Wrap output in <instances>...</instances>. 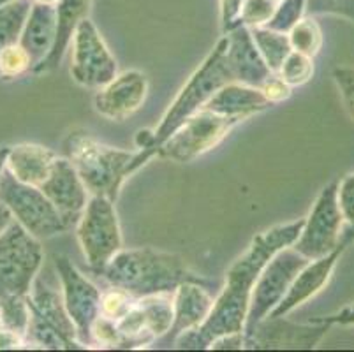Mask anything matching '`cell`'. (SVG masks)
I'll return each mask as SVG.
<instances>
[{
	"mask_svg": "<svg viewBox=\"0 0 354 352\" xmlns=\"http://www.w3.org/2000/svg\"><path fill=\"white\" fill-rule=\"evenodd\" d=\"M277 74H281L282 80L286 83H289L292 89L305 85L314 76V58L292 50L284 60V64H282L281 71Z\"/></svg>",
	"mask_w": 354,
	"mask_h": 352,
	"instance_id": "4316f807",
	"label": "cell"
},
{
	"mask_svg": "<svg viewBox=\"0 0 354 352\" xmlns=\"http://www.w3.org/2000/svg\"><path fill=\"white\" fill-rule=\"evenodd\" d=\"M0 201L11 210L18 224L39 240H48L69 229L62 213L39 187L21 183L8 169L0 178Z\"/></svg>",
	"mask_w": 354,
	"mask_h": 352,
	"instance_id": "52a82bcc",
	"label": "cell"
},
{
	"mask_svg": "<svg viewBox=\"0 0 354 352\" xmlns=\"http://www.w3.org/2000/svg\"><path fill=\"white\" fill-rule=\"evenodd\" d=\"M279 0H245L240 12V25L249 28L266 27L273 18Z\"/></svg>",
	"mask_w": 354,
	"mask_h": 352,
	"instance_id": "4dcf8cb0",
	"label": "cell"
},
{
	"mask_svg": "<svg viewBox=\"0 0 354 352\" xmlns=\"http://www.w3.org/2000/svg\"><path fill=\"white\" fill-rule=\"evenodd\" d=\"M64 154L78 171L90 196L117 201L122 183L131 174L136 151L120 150L95 141L86 132H73L64 143Z\"/></svg>",
	"mask_w": 354,
	"mask_h": 352,
	"instance_id": "277c9868",
	"label": "cell"
},
{
	"mask_svg": "<svg viewBox=\"0 0 354 352\" xmlns=\"http://www.w3.org/2000/svg\"><path fill=\"white\" fill-rule=\"evenodd\" d=\"M240 122L238 118H227L208 109H201L183 122L160 145L156 157L175 163H191L221 145Z\"/></svg>",
	"mask_w": 354,
	"mask_h": 352,
	"instance_id": "9c48e42d",
	"label": "cell"
},
{
	"mask_svg": "<svg viewBox=\"0 0 354 352\" xmlns=\"http://www.w3.org/2000/svg\"><path fill=\"white\" fill-rule=\"evenodd\" d=\"M28 71H34V64L20 43L11 44L0 51V77L12 80Z\"/></svg>",
	"mask_w": 354,
	"mask_h": 352,
	"instance_id": "f1b7e54d",
	"label": "cell"
},
{
	"mask_svg": "<svg viewBox=\"0 0 354 352\" xmlns=\"http://www.w3.org/2000/svg\"><path fill=\"white\" fill-rule=\"evenodd\" d=\"M310 261L292 247L282 248L268 261V264L261 271L259 279L254 284L252 295H250L245 331H243L245 337H249L254 329L272 314L275 306L282 302L296 275Z\"/></svg>",
	"mask_w": 354,
	"mask_h": 352,
	"instance_id": "ba28073f",
	"label": "cell"
},
{
	"mask_svg": "<svg viewBox=\"0 0 354 352\" xmlns=\"http://www.w3.org/2000/svg\"><path fill=\"white\" fill-rule=\"evenodd\" d=\"M346 248V245L340 243L339 247L335 248L333 252H330L328 256L310 261V263L296 275V279L292 280L291 287H289V290L286 293L284 298H282V302L275 306V310H273L268 317L284 319L286 315L291 314L292 310H296L298 306L307 303L312 296L317 295V293L326 286L328 280H330L335 264L340 259V256H342Z\"/></svg>",
	"mask_w": 354,
	"mask_h": 352,
	"instance_id": "2e32d148",
	"label": "cell"
},
{
	"mask_svg": "<svg viewBox=\"0 0 354 352\" xmlns=\"http://www.w3.org/2000/svg\"><path fill=\"white\" fill-rule=\"evenodd\" d=\"M215 299L212 298L201 280H189L180 284L173 293V326L164 338L175 342L180 335L198 329L207 322L214 310Z\"/></svg>",
	"mask_w": 354,
	"mask_h": 352,
	"instance_id": "ac0fdd59",
	"label": "cell"
},
{
	"mask_svg": "<svg viewBox=\"0 0 354 352\" xmlns=\"http://www.w3.org/2000/svg\"><path fill=\"white\" fill-rule=\"evenodd\" d=\"M76 238L88 266L101 273L122 250V231L113 199L90 196L76 222Z\"/></svg>",
	"mask_w": 354,
	"mask_h": 352,
	"instance_id": "8992f818",
	"label": "cell"
},
{
	"mask_svg": "<svg viewBox=\"0 0 354 352\" xmlns=\"http://www.w3.org/2000/svg\"><path fill=\"white\" fill-rule=\"evenodd\" d=\"M305 219H300L288 224L273 225L254 237L249 248L227 270L226 286L215 299L210 317L198 329L180 335L175 340L176 349L205 351L210 349L217 338L243 333L254 284L277 252L291 247L298 240Z\"/></svg>",
	"mask_w": 354,
	"mask_h": 352,
	"instance_id": "6da1fadb",
	"label": "cell"
},
{
	"mask_svg": "<svg viewBox=\"0 0 354 352\" xmlns=\"http://www.w3.org/2000/svg\"><path fill=\"white\" fill-rule=\"evenodd\" d=\"M12 222H15V217H12L11 210L6 206V203L0 201V234H2Z\"/></svg>",
	"mask_w": 354,
	"mask_h": 352,
	"instance_id": "ab89813d",
	"label": "cell"
},
{
	"mask_svg": "<svg viewBox=\"0 0 354 352\" xmlns=\"http://www.w3.org/2000/svg\"><path fill=\"white\" fill-rule=\"evenodd\" d=\"M315 322H324V324H340V326H354V303L339 310L337 314H331L328 317L314 319Z\"/></svg>",
	"mask_w": 354,
	"mask_h": 352,
	"instance_id": "74e56055",
	"label": "cell"
},
{
	"mask_svg": "<svg viewBox=\"0 0 354 352\" xmlns=\"http://www.w3.org/2000/svg\"><path fill=\"white\" fill-rule=\"evenodd\" d=\"M333 80L339 86L340 97H342L347 111L354 118V69L339 67L333 71Z\"/></svg>",
	"mask_w": 354,
	"mask_h": 352,
	"instance_id": "e575fe53",
	"label": "cell"
},
{
	"mask_svg": "<svg viewBox=\"0 0 354 352\" xmlns=\"http://www.w3.org/2000/svg\"><path fill=\"white\" fill-rule=\"evenodd\" d=\"M305 6H307V0H281L277 6L275 15L266 27L288 34L305 16Z\"/></svg>",
	"mask_w": 354,
	"mask_h": 352,
	"instance_id": "f546056e",
	"label": "cell"
},
{
	"mask_svg": "<svg viewBox=\"0 0 354 352\" xmlns=\"http://www.w3.org/2000/svg\"><path fill=\"white\" fill-rule=\"evenodd\" d=\"M224 35L227 37L226 62L234 82L261 89L272 71L266 66L265 58L261 57L250 28L245 25H236Z\"/></svg>",
	"mask_w": 354,
	"mask_h": 352,
	"instance_id": "9a60e30c",
	"label": "cell"
},
{
	"mask_svg": "<svg viewBox=\"0 0 354 352\" xmlns=\"http://www.w3.org/2000/svg\"><path fill=\"white\" fill-rule=\"evenodd\" d=\"M57 157L59 155L46 147L21 143L16 147H9L6 169L21 183L41 187L44 180L50 176Z\"/></svg>",
	"mask_w": 354,
	"mask_h": 352,
	"instance_id": "44dd1931",
	"label": "cell"
},
{
	"mask_svg": "<svg viewBox=\"0 0 354 352\" xmlns=\"http://www.w3.org/2000/svg\"><path fill=\"white\" fill-rule=\"evenodd\" d=\"M261 92L265 93V97L270 101V104L273 106L288 101L289 97H291L292 86L282 80L281 74L272 73L268 80H266V82L263 83V86H261Z\"/></svg>",
	"mask_w": 354,
	"mask_h": 352,
	"instance_id": "836d02e7",
	"label": "cell"
},
{
	"mask_svg": "<svg viewBox=\"0 0 354 352\" xmlns=\"http://www.w3.org/2000/svg\"><path fill=\"white\" fill-rule=\"evenodd\" d=\"M39 189L46 194L55 208L62 213L69 228L80 221L90 199L88 189L67 157H57L50 176Z\"/></svg>",
	"mask_w": 354,
	"mask_h": 352,
	"instance_id": "5bb4252c",
	"label": "cell"
},
{
	"mask_svg": "<svg viewBox=\"0 0 354 352\" xmlns=\"http://www.w3.org/2000/svg\"><path fill=\"white\" fill-rule=\"evenodd\" d=\"M289 41L295 51L308 55L314 58L319 53L321 46H323V32L312 16H304V18L288 32Z\"/></svg>",
	"mask_w": 354,
	"mask_h": 352,
	"instance_id": "484cf974",
	"label": "cell"
},
{
	"mask_svg": "<svg viewBox=\"0 0 354 352\" xmlns=\"http://www.w3.org/2000/svg\"><path fill=\"white\" fill-rule=\"evenodd\" d=\"M99 275L136 299L175 293L180 284L201 280L189 271L182 257L153 248H122Z\"/></svg>",
	"mask_w": 354,
	"mask_h": 352,
	"instance_id": "3957f363",
	"label": "cell"
},
{
	"mask_svg": "<svg viewBox=\"0 0 354 352\" xmlns=\"http://www.w3.org/2000/svg\"><path fill=\"white\" fill-rule=\"evenodd\" d=\"M337 192L339 182H331L321 190L305 219L300 237L291 245L308 261L328 256L340 245L344 217Z\"/></svg>",
	"mask_w": 354,
	"mask_h": 352,
	"instance_id": "30bf717a",
	"label": "cell"
},
{
	"mask_svg": "<svg viewBox=\"0 0 354 352\" xmlns=\"http://www.w3.org/2000/svg\"><path fill=\"white\" fill-rule=\"evenodd\" d=\"M279 2H281V0H279Z\"/></svg>",
	"mask_w": 354,
	"mask_h": 352,
	"instance_id": "bcb514c9",
	"label": "cell"
},
{
	"mask_svg": "<svg viewBox=\"0 0 354 352\" xmlns=\"http://www.w3.org/2000/svg\"><path fill=\"white\" fill-rule=\"evenodd\" d=\"M90 4H92V0H59V4H57V37H55L53 50L39 66L35 67L34 73H51L60 66L64 55L73 41L74 32L83 19L88 18Z\"/></svg>",
	"mask_w": 354,
	"mask_h": 352,
	"instance_id": "7402d4cb",
	"label": "cell"
},
{
	"mask_svg": "<svg viewBox=\"0 0 354 352\" xmlns=\"http://www.w3.org/2000/svg\"><path fill=\"white\" fill-rule=\"evenodd\" d=\"M2 328H4V324H2V321H0V329H2Z\"/></svg>",
	"mask_w": 354,
	"mask_h": 352,
	"instance_id": "f6af8a7d",
	"label": "cell"
},
{
	"mask_svg": "<svg viewBox=\"0 0 354 352\" xmlns=\"http://www.w3.org/2000/svg\"><path fill=\"white\" fill-rule=\"evenodd\" d=\"M148 95V77L140 71H125L97 89L94 97L95 111L108 120L122 122L145 104Z\"/></svg>",
	"mask_w": 354,
	"mask_h": 352,
	"instance_id": "4fadbf2b",
	"label": "cell"
},
{
	"mask_svg": "<svg viewBox=\"0 0 354 352\" xmlns=\"http://www.w3.org/2000/svg\"><path fill=\"white\" fill-rule=\"evenodd\" d=\"M27 302L30 314L51 326L67 342L71 351L73 349H85L82 342L78 340L76 326H74L73 319L66 308L62 289L57 290V287L50 286L43 277L37 275L32 284L30 293L27 295Z\"/></svg>",
	"mask_w": 354,
	"mask_h": 352,
	"instance_id": "e0dca14e",
	"label": "cell"
},
{
	"mask_svg": "<svg viewBox=\"0 0 354 352\" xmlns=\"http://www.w3.org/2000/svg\"><path fill=\"white\" fill-rule=\"evenodd\" d=\"M12 2H16V0H0V9L6 8V6L12 4Z\"/></svg>",
	"mask_w": 354,
	"mask_h": 352,
	"instance_id": "ee69618b",
	"label": "cell"
},
{
	"mask_svg": "<svg viewBox=\"0 0 354 352\" xmlns=\"http://www.w3.org/2000/svg\"><path fill=\"white\" fill-rule=\"evenodd\" d=\"M0 321L8 329L21 335L25 340L28 321H30V308H28L27 296L0 302Z\"/></svg>",
	"mask_w": 354,
	"mask_h": 352,
	"instance_id": "83f0119b",
	"label": "cell"
},
{
	"mask_svg": "<svg viewBox=\"0 0 354 352\" xmlns=\"http://www.w3.org/2000/svg\"><path fill=\"white\" fill-rule=\"evenodd\" d=\"M25 345V340L21 335L15 333L11 329L4 328L0 329V351H8V349H20Z\"/></svg>",
	"mask_w": 354,
	"mask_h": 352,
	"instance_id": "f35d334b",
	"label": "cell"
},
{
	"mask_svg": "<svg viewBox=\"0 0 354 352\" xmlns=\"http://www.w3.org/2000/svg\"><path fill=\"white\" fill-rule=\"evenodd\" d=\"M337 15L354 21V0H307L305 16Z\"/></svg>",
	"mask_w": 354,
	"mask_h": 352,
	"instance_id": "d6a6232c",
	"label": "cell"
},
{
	"mask_svg": "<svg viewBox=\"0 0 354 352\" xmlns=\"http://www.w3.org/2000/svg\"><path fill=\"white\" fill-rule=\"evenodd\" d=\"M44 263L39 238L18 222L0 234V302L27 296Z\"/></svg>",
	"mask_w": 354,
	"mask_h": 352,
	"instance_id": "5b68a950",
	"label": "cell"
},
{
	"mask_svg": "<svg viewBox=\"0 0 354 352\" xmlns=\"http://www.w3.org/2000/svg\"><path fill=\"white\" fill-rule=\"evenodd\" d=\"M340 243H344L346 247H349L351 243H354V224L349 225L346 231H342V237H340Z\"/></svg>",
	"mask_w": 354,
	"mask_h": 352,
	"instance_id": "60d3db41",
	"label": "cell"
},
{
	"mask_svg": "<svg viewBox=\"0 0 354 352\" xmlns=\"http://www.w3.org/2000/svg\"><path fill=\"white\" fill-rule=\"evenodd\" d=\"M134 305H136V298H134V296L125 293L124 289H118V287L111 286V289L102 293L101 315L117 322L118 319L124 317Z\"/></svg>",
	"mask_w": 354,
	"mask_h": 352,
	"instance_id": "1f68e13d",
	"label": "cell"
},
{
	"mask_svg": "<svg viewBox=\"0 0 354 352\" xmlns=\"http://www.w3.org/2000/svg\"><path fill=\"white\" fill-rule=\"evenodd\" d=\"M339 206L342 212L344 221L349 225L354 224V173L347 174L339 183Z\"/></svg>",
	"mask_w": 354,
	"mask_h": 352,
	"instance_id": "d590c367",
	"label": "cell"
},
{
	"mask_svg": "<svg viewBox=\"0 0 354 352\" xmlns=\"http://www.w3.org/2000/svg\"><path fill=\"white\" fill-rule=\"evenodd\" d=\"M71 76L86 89H101L117 76V60L92 19L85 18L73 35Z\"/></svg>",
	"mask_w": 354,
	"mask_h": 352,
	"instance_id": "8fae6325",
	"label": "cell"
},
{
	"mask_svg": "<svg viewBox=\"0 0 354 352\" xmlns=\"http://www.w3.org/2000/svg\"><path fill=\"white\" fill-rule=\"evenodd\" d=\"M32 4H50V6H57V4H59V0H32Z\"/></svg>",
	"mask_w": 354,
	"mask_h": 352,
	"instance_id": "7bdbcfd3",
	"label": "cell"
},
{
	"mask_svg": "<svg viewBox=\"0 0 354 352\" xmlns=\"http://www.w3.org/2000/svg\"><path fill=\"white\" fill-rule=\"evenodd\" d=\"M30 9L32 0H16L0 9V51L20 41Z\"/></svg>",
	"mask_w": 354,
	"mask_h": 352,
	"instance_id": "d4e9b609",
	"label": "cell"
},
{
	"mask_svg": "<svg viewBox=\"0 0 354 352\" xmlns=\"http://www.w3.org/2000/svg\"><path fill=\"white\" fill-rule=\"evenodd\" d=\"M245 0H221V27L222 34L240 25V12Z\"/></svg>",
	"mask_w": 354,
	"mask_h": 352,
	"instance_id": "8d00e7d4",
	"label": "cell"
},
{
	"mask_svg": "<svg viewBox=\"0 0 354 352\" xmlns=\"http://www.w3.org/2000/svg\"><path fill=\"white\" fill-rule=\"evenodd\" d=\"M8 155H9V147L0 148V178H2V173L6 169V163H8Z\"/></svg>",
	"mask_w": 354,
	"mask_h": 352,
	"instance_id": "b9f144b4",
	"label": "cell"
},
{
	"mask_svg": "<svg viewBox=\"0 0 354 352\" xmlns=\"http://www.w3.org/2000/svg\"><path fill=\"white\" fill-rule=\"evenodd\" d=\"M138 306L143 312L147 331L153 342L164 338L173 326V293H162V295L145 296L138 299Z\"/></svg>",
	"mask_w": 354,
	"mask_h": 352,
	"instance_id": "603a6c76",
	"label": "cell"
},
{
	"mask_svg": "<svg viewBox=\"0 0 354 352\" xmlns=\"http://www.w3.org/2000/svg\"><path fill=\"white\" fill-rule=\"evenodd\" d=\"M270 106L272 104L265 97V93L261 92V89L231 82L218 89L203 109L243 122L249 116L268 109Z\"/></svg>",
	"mask_w": 354,
	"mask_h": 352,
	"instance_id": "d6986e66",
	"label": "cell"
},
{
	"mask_svg": "<svg viewBox=\"0 0 354 352\" xmlns=\"http://www.w3.org/2000/svg\"><path fill=\"white\" fill-rule=\"evenodd\" d=\"M55 37H57V6L32 4L18 43L28 53L34 69L53 50Z\"/></svg>",
	"mask_w": 354,
	"mask_h": 352,
	"instance_id": "ffe728a7",
	"label": "cell"
},
{
	"mask_svg": "<svg viewBox=\"0 0 354 352\" xmlns=\"http://www.w3.org/2000/svg\"><path fill=\"white\" fill-rule=\"evenodd\" d=\"M250 34H252L254 43H256L261 57L265 58V62L270 67V71L272 73H279L284 60L288 58V55L292 51L289 35L284 34V32L272 30L268 27L250 28Z\"/></svg>",
	"mask_w": 354,
	"mask_h": 352,
	"instance_id": "cb8c5ba5",
	"label": "cell"
},
{
	"mask_svg": "<svg viewBox=\"0 0 354 352\" xmlns=\"http://www.w3.org/2000/svg\"><path fill=\"white\" fill-rule=\"evenodd\" d=\"M55 268L59 273L64 303L78 331V340L83 347L94 345L92 328L101 315L102 293L82 275V271L71 263L69 257L55 256Z\"/></svg>",
	"mask_w": 354,
	"mask_h": 352,
	"instance_id": "7c38bea8",
	"label": "cell"
},
{
	"mask_svg": "<svg viewBox=\"0 0 354 352\" xmlns=\"http://www.w3.org/2000/svg\"><path fill=\"white\" fill-rule=\"evenodd\" d=\"M226 46L227 37L224 35L215 44L210 55L205 58V62L189 77V82L180 90L173 104L169 106L166 115L162 116L160 124L153 131H150V143H148V147L145 150L136 151V157H134L133 164H131V174L136 173L143 164H147L152 157H156L160 145L187 118L201 111L218 89L234 82L233 74H231L226 62Z\"/></svg>",
	"mask_w": 354,
	"mask_h": 352,
	"instance_id": "7a4b0ae2",
	"label": "cell"
}]
</instances>
